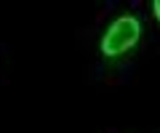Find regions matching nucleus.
<instances>
[{
	"label": "nucleus",
	"instance_id": "obj_1",
	"mask_svg": "<svg viewBox=\"0 0 160 133\" xmlns=\"http://www.w3.org/2000/svg\"><path fill=\"white\" fill-rule=\"evenodd\" d=\"M139 35H142L139 19H133V16H120V19H115V21L109 24L104 40H102L104 56H120V53H126L128 48L136 45Z\"/></svg>",
	"mask_w": 160,
	"mask_h": 133
},
{
	"label": "nucleus",
	"instance_id": "obj_2",
	"mask_svg": "<svg viewBox=\"0 0 160 133\" xmlns=\"http://www.w3.org/2000/svg\"><path fill=\"white\" fill-rule=\"evenodd\" d=\"M152 11H155V19L160 21V0H155V3H152Z\"/></svg>",
	"mask_w": 160,
	"mask_h": 133
}]
</instances>
